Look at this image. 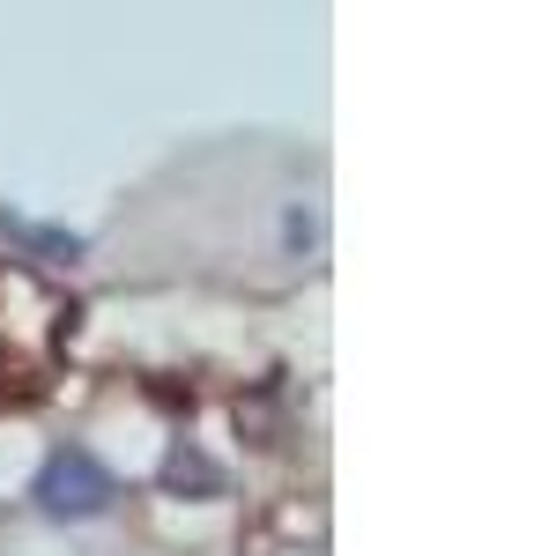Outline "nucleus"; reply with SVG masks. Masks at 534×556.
Segmentation results:
<instances>
[{
    "label": "nucleus",
    "mask_w": 534,
    "mask_h": 556,
    "mask_svg": "<svg viewBox=\"0 0 534 556\" xmlns=\"http://www.w3.org/2000/svg\"><path fill=\"white\" fill-rule=\"evenodd\" d=\"M38 497H44V513H67V519H89V513H104L112 497H119V482L89 460L82 445H67V453H52L44 460V482H38Z\"/></svg>",
    "instance_id": "1"
}]
</instances>
